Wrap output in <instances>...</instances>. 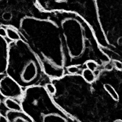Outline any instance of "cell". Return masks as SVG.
<instances>
[{
    "label": "cell",
    "instance_id": "cell-15",
    "mask_svg": "<svg viewBox=\"0 0 122 122\" xmlns=\"http://www.w3.org/2000/svg\"><path fill=\"white\" fill-rule=\"evenodd\" d=\"M3 18H4L5 20H10L11 18V14L10 13L6 12V13H5V14L3 15Z\"/></svg>",
    "mask_w": 122,
    "mask_h": 122
},
{
    "label": "cell",
    "instance_id": "cell-3",
    "mask_svg": "<svg viewBox=\"0 0 122 122\" xmlns=\"http://www.w3.org/2000/svg\"><path fill=\"white\" fill-rule=\"evenodd\" d=\"M0 93L6 98L21 99L23 90L15 80L6 75L0 80Z\"/></svg>",
    "mask_w": 122,
    "mask_h": 122
},
{
    "label": "cell",
    "instance_id": "cell-7",
    "mask_svg": "<svg viewBox=\"0 0 122 122\" xmlns=\"http://www.w3.org/2000/svg\"><path fill=\"white\" fill-rule=\"evenodd\" d=\"M82 74H83V78L88 83H92L95 81L96 76H95V73H93V71H92L91 70L86 69L83 70Z\"/></svg>",
    "mask_w": 122,
    "mask_h": 122
},
{
    "label": "cell",
    "instance_id": "cell-4",
    "mask_svg": "<svg viewBox=\"0 0 122 122\" xmlns=\"http://www.w3.org/2000/svg\"><path fill=\"white\" fill-rule=\"evenodd\" d=\"M9 54V44L4 37L0 35V74L6 73Z\"/></svg>",
    "mask_w": 122,
    "mask_h": 122
},
{
    "label": "cell",
    "instance_id": "cell-12",
    "mask_svg": "<svg viewBox=\"0 0 122 122\" xmlns=\"http://www.w3.org/2000/svg\"><path fill=\"white\" fill-rule=\"evenodd\" d=\"M68 73L70 74H76L78 71H79V69L77 67V66L76 65H71L66 67Z\"/></svg>",
    "mask_w": 122,
    "mask_h": 122
},
{
    "label": "cell",
    "instance_id": "cell-10",
    "mask_svg": "<svg viewBox=\"0 0 122 122\" xmlns=\"http://www.w3.org/2000/svg\"><path fill=\"white\" fill-rule=\"evenodd\" d=\"M86 67L87 69L94 72L97 68V63L94 60H88L86 61Z\"/></svg>",
    "mask_w": 122,
    "mask_h": 122
},
{
    "label": "cell",
    "instance_id": "cell-2",
    "mask_svg": "<svg viewBox=\"0 0 122 122\" xmlns=\"http://www.w3.org/2000/svg\"><path fill=\"white\" fill-rule=\"evenodd\" d=\"M122 0H94L99 23L101 25L108 17L114 18L119 23H122Z\"/></svg>",
    "mask_w": 122,
    "mask_h": 122
},
{
    "label": "cell",
    "instance_id": "cell-16",
    "mask_svg": "<svg viewBox=\"0 0 122 122\" xmlns=\"http://www.w3.org/2000/svg\"><path fill=\"white\" fill-rule=\"evenodd\" d=\"M0 122H8L6 117H4V116L0 114Z\"/></svg>",
    "mask_w": 122,
    "mask_h": 122
},
{
    "label": "cell",
    "instance_id": "cell-5",
    "mask_svg": "<svg viewBox=\"0 0 122 122\" xmlns=\"http://www.w3.org/2000/svg\"><path fill=\"white\" fill-rule=\"evenodd\" d=\"M8 122H33V119L23 111L9 110L6 112Z\"/></svg>",
    "mask_w": 122,
    "mask_h": 122
},
{
    "label": "cell",
    "instance_id": "cell-1",
    "mask_svg": "<svg viewBox=\"0 0 122 122\" xmlns=\"http://www.w3.org/2000/svg\"><path fill=\"white\" fill-rule=\"evenodd\" d=\"M42 64L28 44L21 38L9 45L6 73L23 87L35 86L41 78Z\"/></svg>",
    "mask_w": 122,
    "mask_h": 122
},
{
    "label": "cell",
    "instance_id": "cell-14",
    "mask_svg": "<svg viewBox=\"0 0 122 122\" xmlns=\"http://www.w3.org/2000/svg\"><path fill=\"white\" fill-rule=\"evenodd\" d=\"M0 35L1 37H6V28H3V27H0Z\"/></svg>",
    "mask_w": 122,
    "mask_h": 122
},
{
    "label": "cell",
    "instance_id": "cell-11",
    "mask_svg": "<svg viewBox=\"0 0 122 122\" xmlns=\"http://www.w3.org/2000/svg\"><path fill=\"white\" fill-rule=\"evenodd\" d=\"M45 89H46L47 92L51 96H53L56 93V87L53 84H52V83H47V85H45Z\"/></svg>",
    "mask_w": 122,
    "mask_h": 122
},
{
    "label": "cell",
    "instance_id": "cell-13",
    "mask_svg": "<svg viewBox=\"0 0 122 122\" xmlns=\"http://www.w3.org/2000/svg\"><path fill=\"white\" fill-rule=\"evenodd\" d=\"M113 62H114V67H115V68H116L117 69L122 71V62H121V61H119V60H116V59H114V60L113 61Z\"/></svg>",
    "mask_w": 122,
    "mask_h": 122
},
{
    "label": "cell",
    "instance_id": "cell-6",
    "mask_svg": "<svg viewBox=\"0 0 122 122\" xmlns=\"http://www.w3.org/2000/svg\"><path fill=\"white\" fill-rule=\"evenodd\" d=\"M5 106L9 109V110H14V111H20L22 110L21 105L18 102L15 100V99L12 98H6L4 100Z\"/></svg>",
    "mask_w": 122,
    "mask_h": 122
},
{
    "label": "cell",
    "instance_id": "cell-8",
    "mask_svg": "<svg viewBox=\"0 0 122 122\" xmlns=\"http://www.w3.org/2000/svg\"><path fill=\"white\" fill-rule=\"evenodd\" d=\"M6 30V36L11 41H17L21 38L20 35L18 33L17 30L13 28H7Z\"/></svg>",
    "mask_w": 122,
    "mask_h": 122
},
{
    "label": "cell",
    "instance_id": "cell-9",
    "mask_svg": "<svg viewBox=\"0 0 122 122\" xmlns=\"http://www.w3.org/2000/svg\"><path fill=\"white\" fill-rule=\"evenodd\" d=\"M104 88L105 90L110 95V96L114 99V100L115 101H119V96L118 95V93L117 92V91L114 89V87L112 86L109 85V84H105L104 85Z\"/></svg>",
    "mask_w": 122,
    "mask_h": 122
}]
</instances>
